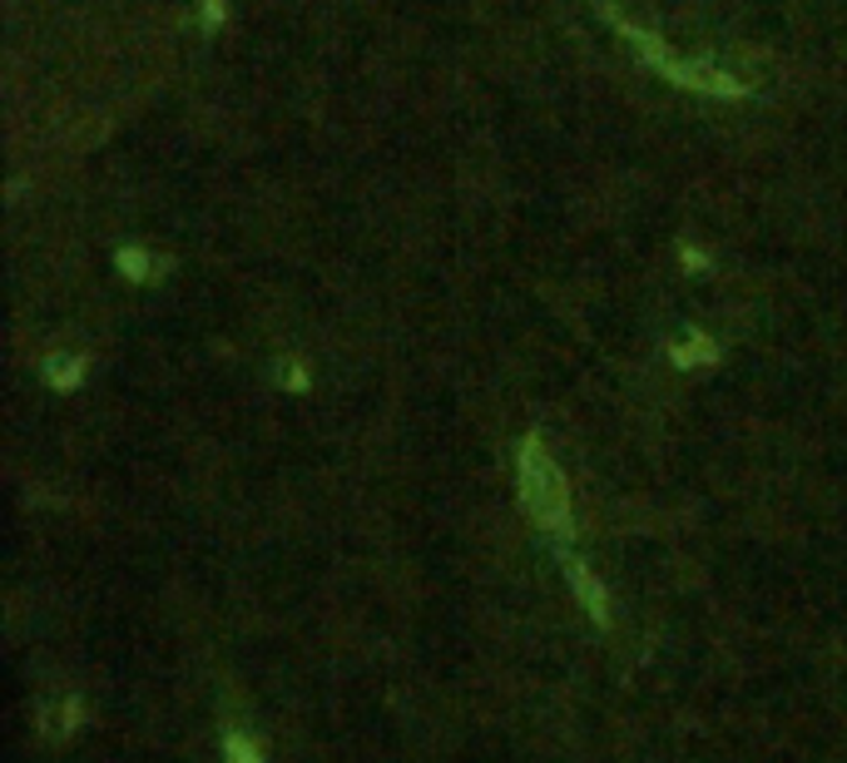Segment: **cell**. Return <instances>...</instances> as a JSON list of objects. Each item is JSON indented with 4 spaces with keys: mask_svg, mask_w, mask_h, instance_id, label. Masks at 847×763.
I'll list each match as a JSON object with an SVG mask.
<instances>
[{
    "mask_svg": "<svg viewBox=\"0 0 847 763\" xmlns=\"http://www.w3.org/2000/svg\"><path fill=\"white\" fill-rule=\"evenodd\" d=\"M610 20H615V30H620V35H625L629 45H639V50H645V55H649V65H655L665 80H675V85H684V89H699V95H723V99H743V95H749V89H743L733 75H723V70L703 65V60H675L665 45H659L655 35H649V30H635L629 20H620L615 10H610Z\"/></svg>",
    "mask_w": 847,
    "mask_h": 763,
    "instance_id": "2",
    "label": "cell"
},
{
    "mask_svg": "<svg viewBox=\"0 0 847 763\" xmlns=\"http://www.w3.org/2000/svg\"><path fill=\"white\" fill-rule=\"evenodd\" d=\"M119 273H125V278H135V283H145L149 278L145 253H139V248H119Z\"/></svg>",
    "mask_w": 847,
    "mask_h": 763,
    "instance_id": "7",
    "label": "cell"
},
{
    "mask_svg": "<svg viewBox=\"0 0 847 763\" xmlns=\"http://www.w3.org/2000/svg\"><path fill=\"white\" fill-rule=\"evenodd\" d=\"M45 378L55 392H70V386H80V378H85V362L80 358H50L45 362Z\"/></svg>",
    "mask_w": 847,
    "mask_h": 763,
    "instance_id": "6",
    "label": "cell"
},
{
    "mask_svg": "<svg viewBox=\"0 0 847 763\" xmlns=\"http://www.w3.org/2000/svg\"><path fill=\"white\" fill-rule=\"evenodd\" d=\"M565 580H570V590H575V600L585 605V615L605 625V619H610V595H605V585H600V580L590 575L580 561H565Z\"/></svg>",
    "mask_w": 847,
    "mask_h": 763,
    "instance_id": "3",
    "label": "cell"
},
{
    "mask_svg": "<svg viewBox=\"0 0 847 763\" xmlns=\"http://www.w3.org/2000/svg\"><path fill=\"white\" fill-rule=\"evenodd\" d=\"M669 358H675V368H699V362H713V358H719V348H713L709 338H699V332H694L689 342L669 348Z\"/></svg>",
    "mask_w": 847,
    "mask_h": 763,
    "instance_id": "5",
    "label": "cell"
},
{
    "mask_svg": "<svg viewBox=\"0 0 847 763\" xmlns=\"http://www.w3.org/2000/svg\"><path fill=\"white\" fill-rule=\"evenodd\" d=\"M223 763H268V754L243 729H223Z\"/></svg>",
    "mask_w": 847,
    "mask_h": 763,
    "instance_id": "4",
    "label": "cell"
},
{
    "mask_svg": "<svg viewBox=\"0 0 847 763\" xmlns=\"http://www.w3.org/2000/svg\"><path fill=\"white\" fill-rule=\"evenodd\" d=\"M203 25H209V30L223 25V0H203Z\"/></svg>",
    "mask_w": 847,
    "mask_h": 763,
    "instance_id": "8",
    "label": "cell"
},
{
    "mask_svg": "<svg viewBox=\"0 0 847 763\" xmlns=\"http://www.w3.org/2000/svg\"><path fill=\"white\" fill-rule=\"evenodd\" d=\"M516 491L526 516L555 541H570L575 536V516H570V496H565V476L560 466L546 456L540 436H526L516 446Z\"/></svg>",
    "mask_w": 847,
    "mask_h": 763,
    "instance_id": "1",
    "label": "cell"
}]
</instances>
